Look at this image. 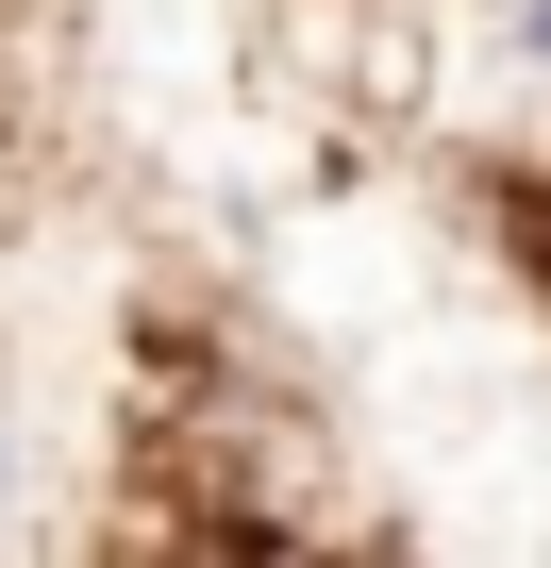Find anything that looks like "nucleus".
<instances>
[{"mask_svg":"<svg viewBox=\"0 0 551 568\" xmlns=\"http://www.w3.org/2000/svg\"><path fill=\"white\" fill-rule=\"evenodd\" d=\"M518 34H534V51H551V0H534V18H518Z\"/></svg>","mask_w":551,"mask_h":568,"instance_id":"nucleus-1","label":"nucleus"}]
</instances>
